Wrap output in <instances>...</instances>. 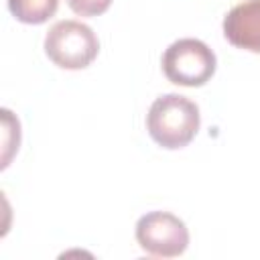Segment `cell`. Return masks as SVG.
Masks as SVG:
<instances>
[{"mask_svg":"<svg viewBox=\"0 0 260 260\" xmlns=\"http://www.w3.org/2000/svg\"><path fill=\"white\" fill-rule=\"evenodd\" d=\"M162 73L165 77L183 87L205 85L217 67L215 53L199 39L185 37L171 43L162 53Z\"/></svg>","mask_w":260,"mask_h":260,"instance_id":"3","label":"cell"},{"mask_svg":"<svg viewBox=\"0 0 260 260\" xmlns=\"http://www.w3.org/2000/svg\"><path fill=\"white\" fill-rule=\"evenodd\" d=\"M45 55L61 69H85L89 67L98 53L100 41L91 26L81 20H59L55 22L43 41Z\"/></svg>","mask_w":260,"mask_h":260,"instance_id":"2","label":"cell"},{"mask_svg":"<svg viewBox=\"0 0 260 260\" xmlns=\"http://www.w3.org/2000/svg\"><path fill=\"white\" fill-rule=\"evenodd\" d=\"M10 14L24 24H43L59 8V0H6Z\"/></svg>","mask_w":260,"mask_h":260,"instance_id":"6","label":"cell"},{"mask_svg":"<svg viewBox=\"0 0 260 260\" xmlns=\"http://www.w3.org/2000/svg\"><path fill=\"white\" fill-rule=\"evenodd\" d=\"M138 246L154 258L181 256L189 246V230L183 219L169 211H148L136 221Z\"/></svg>","mask_w":260,"mask_h":260,"instance_id":"4","label":"cell"},{"mask_svg":"<svg viewBox=\"0 0 260 260\" xmlns=\"http://www.w3.org/2000/svg\"><path fill=\"white\" fill-rule=\"evenodd\" d=\"M199 124L201 116L197 104L179 93L156 98L146 114V130L150 138L167 150L185 148L195 138Z\"/></svg>","mask_w":260,"mask_h":260,"instance_id":"1","label":"cell"},{"mask_svg":"<svg viewBox=\"0 0 260 260\" xmlns=\"http://www.w3.org/2000/svg\"><path fill=\"white\" fill-rule=\"evenodd\" d=\"M112 0H67V6L79 16H100L110 8Z\"/></svg>","mask_w":260,"mask_h":260,"instance_id":"7","label":"cell"},{"mask_svg":"<svg viewBox=\"0 0 260 260\" xmlns=\"http://www.w3.org/2000/svg\"><path fill=\"white\" fill-rule=\"evenodd\" d=\"M223 37L236 49L260 53V0L236 4L223 18Z\"/></svg>","mask_w":260,"mask_h":260,"instance_id":"5","label":"cell"}]
</instances>
